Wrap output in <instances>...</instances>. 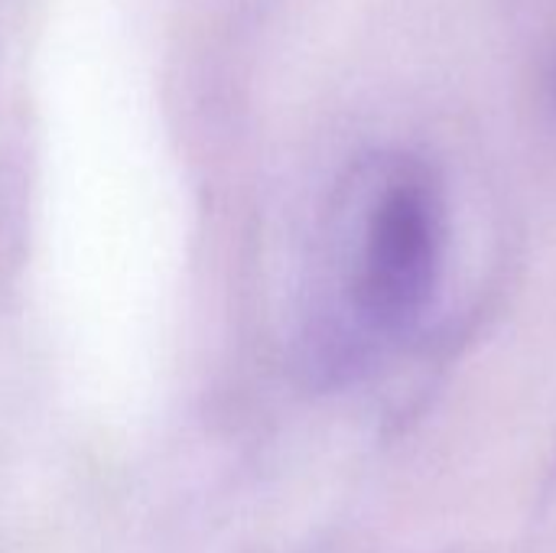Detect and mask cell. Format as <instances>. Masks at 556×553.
Masks as SVG:
<instances>
[{
  "label": "cell",
  "instance_id": "6da1fadb",
  "mask_svg": "<svg viewBox=\"0 0 556 553\" xmlns=\"http://www.w3.org/2000/svg\"><path fill=\"white\" fill-rule=\"evenodd\" d=\"M336 235L326 345L355 359L365 339L401 336L420 323L443 274V202L417 163H394L352 196Z\"/></svg>",
  "mask_w": 556,
  "mask_h": 553
}]
</instances>
